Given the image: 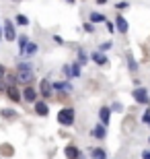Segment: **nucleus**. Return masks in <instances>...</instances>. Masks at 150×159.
Here are the masks:
<instances>
[{
    "mask_svg": "<svg viewBox=\"0 0 150 159\" xmlns=\"http://www.w3.org/2000/svg\"><path fill=\"white\" fill-rule=\"evenodd\" d=\"M103 2H107V0H97V4H103Z\"/></svg>",
    "mask_w": 150,
    "mask_h": 159,
    "instance_id": "obj_35",
    "label": "nucleus"
},
{
    "mask_svg": "<svg viewBox=\"0 0 150 159\" xmlns=\"http://www.w3.org/2000/svg\"><path fill=\"white\" fill-rule=\"evenodd\" d=\"M15 23H17V25H23V27H25V25H29V19L25 17V15H17Z\"/></svg>",
    "mask_w": 150,
    "mask_h": 159,
    "instance_id": "obj_22",
    "label": "nucleus"
},
{
    "mask_svg": "<svg viewBox=\"0 0 150 159\" xmlns=\"http://www.w3.org/2000/svg\"><path fill=\"white\" fill-rule=\"evenodd\" d=\"M142 122L146 124V126H150V110H146L144 116H142Z\"/></svg>",
    "mask_w": 150,
    "mask_h": 159,
    "instance_id": "obj_25",
    "label": "nucleus"
},
{
    "mask_svg": "<svg viewBox=\"0 0 150 159\" xmlns=\"http://www.w3.org/2000/svg\"><path fill=\"white\" fill-rule=\"evenodd\" d=\"M148 141H150V139H148Z\"/></svg>",
    "mask_w": 150,
    "mask_h": 159,
    "instance_id": "obj_37",
    "label": "nucleus"
},
{
    "mask_svg": "<svg viewBox=\"0 0 150 159\" xmlns=\"http://www.w3.org/2000/svg\"><path fill=\"white\" fill-rule=\"evenodd\" d=\"M142 159H150V149H146L144 153H142Z\"/></svg>",
    "mask_w": 150,
    "mask_h": 159,
    "instance_id": "obj_32",
    "label": "nucleus"
},
{
    "mask_svg": "<svg viewBox=\"0 0 150 159\" xmlns=\"http://www.w3.org/2000/svg\"><path fill=\"white\" fill-rule=\"evenodd\" d=\"M92 159H107V153L103 149H92Z\"/></svg>",
    "mask_w": 150,
    "mask_h": 159,
    "instance_id": "obj_21",
    "label": "nucleus"
},
{
    "mask_svg": "<svg viewBox=\"0 0 150 159\" xmlns=\"http://www.w3.org/2000/svg\"><path fill=\"white\" fill-rule=\"evenodd\" d=\"M2 35H4L6 41H15L17 39V29H15V23L6 19L4 25H2Z\"/></svg>",
    "mask_w": 150,
    "mask_h": 159,
    "instance_id": "obj_3",
    "label": "nucleus"
},
{
    "mask_svg": "<svg viewBox=\"0 0 150 159\" xmlns=\"http://www.w3.org/2000/svg\"><path fill=\"white\" fill-rule=\"evenodd\" d=\"M37 50H39V46L35 41H29L27 48H25V52H23V58H33L35 54H37Z\"/></svg>",
    "mask_w": 150,
    "mask_h": 159,
    "instance_id": "obj_13",
    "label": "nucleus"
},
{
    "mask_svg": "<svg viewBox=\"0 0 150 159\" xmlns=\"http://www.w3.org/2000/svg\"><path fill=\"white\" fill-rule=\"evenodd\" d=\"M84 31H88V33H92V31H95V27H92L91 21H88V23H84Z\"/></svg>",
    "mask_w": 150,
    "mask_h": 159,
    "instance_id": "obj_28",
    "label": "nucleus"
},
{
    "mask_svg": "<svg viewBox=\"0 0 150 159\" xmlns=\"http://www.w3.org/2000/svg\"><path fill=\"white\" fill-rule=\"evenodd\" d=\"M37 93H41L43 97H52V95H54L52 81H47V79H41V83H39V91H37Z\"/></svg>",
    "mask_w": 150,
    "mask_h": 159,
    "instance_id": "obj_6",
    "label": "nucleus"
},
{
    "mask_svg": "<svg viewBox=\"0 0 150 159\" xmlns=\"http://www.w3.org/2000/svg\"><path fill=\"white\" fill-rule=\"evenodd\" d=\"M111 48V41H105V43H101V46H99V50H101V52H105V50H109Z\"/></svg>",
    "mask_w": 150,
    "mask_h": 159,
    "instance_id": "obj_27",
    "label": "nucleus"
},
{
    "mask_svg": "<svg viewBox=\"0 0 150 159\" xmlns=\"http://www.w3.org/2000/svg\"><path fill=\"white\" fill-rule=\"evenodd\" d=\"M109 118H111L109 106H103L101 110H99V120H101V124H103V126H107V124H109Z\"/></svg>",
    "mask_w": 150,
    "mask_h": 159,
    "instance_id": "obj_11",
    "label": "nucleus"
},
{
    "mask_svg": "<svg viewBox=\"0 0 150 159\" xmlns=\"http://www.w3.org/2000/svg\"><path fill=\"white\" fill-rule=\"evenodd\" d=\"M127 6H130V4H127L126 0H121V2H117V4H115V8H117V11H123V8H127Z\"/></svg>",
    "mask_w": 150,
    "mask_h": 159,
    "instance_id": "obj_26",
    "label": "nucleus"
},
{
    "mask_svg": "<svg viewBox=\"0 0 150 159\" xmlns=\"http://www.w3.org/2000/svg\"><path fill=\"white\" fill-rule=\"evenodd\" d=\"M17 83H23V85H29L31 81L35 79L33 75V66L29 64V62H19L17 64Z\"/></svg>",
    "mask_w": 150,
    "mask_h": 159,
    "instance_id": "obj_1",
    "label": "nucleus"
},
{
    "mask_svg": "<svg viewBox=\"0 0 150 159\" xmlns=\"http://www.w3.org/2000/svg\"><path fill=\"white\" fill-rule=\"evenodd\" d=\"M35 114L41 116V118H45L47 114H49V106H47L45 101H35Z\"/></svg>",
    "mask_w": 150,
    "mask_h": 159,
    "instance_id": "obj_10",
    "label": "nucleus"
},
{
    "mask_svg": "<svg viewBox=\"0 0 150 159\" xmlns=\"http://www.w3.org/2000/svg\"><path fill=\"white\" fill-rule=\"evenodd\" d=\"M76 120V112L74 107H62L58 112V124L60 126H72Z\"/></svg>",
    "mask_w": 150,
    "mask_h": 159,
    "instance_id": "obj_2",
    "label": "nucleus"
},
{
    "mask_svg": "<svg viewBox=\"0 0 150 159\" xmlns=\"http://www.w3.org/2000/svg\"><path fill=\"white\" fill-rule=\"evenodd\" d=\"M92 136L97 139V141H105V136H107V126H103V124L99 122L95 128H92Z\"/></svg>",
    "mask_w": 150,
    "mask_h": 159,
    "instance_id": "obj_9",
    "label": "nucleus"
},
{
    "mask_svg": "<svg viewBox=\"0 0 150 159\" xmlns=\"http://www.w3.org/2000/svg\"><path fill=\"white\" fill-rule=\"evenodd\" d=\"M2 91H6V85H4V79H0V93Z\"/></svg>",
    "mask_w": 150,
    "mask_h": 159,
    "instance_id": "obj_31",
    "label": "nucleus"
},
{
    "mask_svg": "<svg viewBox=\"0 0 150 159\" xmlns=\"http://www.w3.org/2000/svg\"><path fill=\"white\" fill-rule=\"evenodd\" d=\"M126 60H127V68H130V72L136 75V72H138V62H136V58H134V54L127 52L126 54Z\"/></svg>",
    "mask_w": 150,
    "mask_h": 159,
    "instance_id": "obj_15",
    "label": "nucleus"
},
{
    "mask_svg": "<svg viewBox=\"0 0 150 159\" xmlns=\"http://www.w3.org/2000/svg\"><path fill=\"white\" fill-rule=\"evenodd\" d=\"M66 2H68V4H74V2H76V0H66Z\"/></svg>",
    "mask_w": 150,
    "mask_h": 159,
    "instance_id": "obj_34",
    "label": "nucleus"
},
{
    "mask_svg": "<svg viewBox=\"0 0 150 159\" xmlns=\"http://www.w3.org/2000/svg\"><path fill=\"white\" fill-rule=\"evenodd\" d=\"M111 112H121V110H123V103H119V101H115V103H113V106L109 107Z\"/></svg>",
    "mask_w": 150,
    "mask_h": 159,
    "instance_id": "obj_24",
    "label": "nucleus"
},
{
    "mask_svg": "<svg viewBox=\"0 0 150 159\" xmlns=\"http://www.w3.org/2000/svg\"><path fill=\"white\" fill-rule=\"evenodd\" d=\"M87 60H88L87 52H84V50H78V64H84Z\"/></svg>",
    "mask_w": 150,
    "mask_h": 159,
    "instance_id": "obj_23",
    "label": "nucleus"
},
{
    "mask_svg": "<svg viewBox=\"0 0 150 159\" xmlns=\"http://www.w3.org/2000/svg\"><path fill=\"white\" fill-rule=\"evenodd\" d=\"M37 89L31 87V85H25V89H21V99H25L27 103H35L37 101Z\"/></svg>",
    "mask_w": 150,
    "mask_h": 159,
    "instance_id": "obj_4",
    "label": "nucleus"
},
{
    "mask_svg": "<svg viewBox=\"0 0 150 159\" xmlns=\"http://www.w3.org/2000/svg\"><path fill=\"white\" fill-rule=\"evenodd\" d=\"M6 97L12 101V103H19L21 101V89L17 85H12V87H6Z\"/></svg>",
    "mask_w": 150,
    "mask_h": 159,
    "instance_id": "obj_7",
    "label": "nucleus"
},
{
    "mask_svg": "<svg viewBox=\"0 0 150 159\" xmlns=\"http://www.w3.org/2000/svg\"><path fill=\"white\" fill-rule=\"evenodd\" d=\"M105 25H107V29H109V31H115V27H113V25H111L109 21H105Z\"/></svg>",
    "mask_w": 150,
    "mask_h": 159,
    "instance_id": "obj_33",
    "label": "nucleus"
},
{
    "mask_svg": "<svg viewBox=\"0 0 150 159\" xmlns=\"http://www.w3.org/2000/svg\"><path fill=\"white\" fill-rule=\"evenodd\" d=\"M88 21H91V23H105L107 17L101 15V12H91V19H88Z\"/></svg>",
    "mask_w": 150,
    "mask_h": 159,
    "instance_id": "obj_18",
    "label": "nucleus"
},
{
    "mask_svg": "<svg viewBox=\"0 0 150 159\" xmlns=\"http://www.w3.org/2000/svg\"><path fill=\"white\" fill-rule=\"evenodd\" d=\"M54 41H56V43H60V46H62V43H64V39H62V37H60V35H54Z\"/></svg>",
    "mask_w": 150,
    "mask_h": 159,
    "instance_id": "obj_30",
    "label": "nucleus"
},
{
    "mask_svg": "<svg viewBox=\"0 0 150 159\" xmlns=\"http://www.w3.org/2000/svg\"><path fill=\"white\" fill-rule=\"evenodd\" d=\"M115 31H119L121 35L127 33V21L121 17V15H117V19H115Z\"/></svg>",
    "mask_w": 150,
    "mask_h": 159,
    "instance_id": "obj_12",
    "label": "nucleus"
},
{
    "mask_svg": "<svg viewBox=\"0 0 150 159\" xmlns=\"http://www.w3.org/2000/svg\"><path fill=\"white\" fill-rule=\"evenodd\" d=\"M0 41H2V27H0Z\"/></svg>",
    "mask_w": 150,
    "mask_h": 159,
    "instance_id": "obj_36",
    "label": "nucleus"
},
{
    "mask_svg": "<svg viewBox=\"0 0 150 159\" xmlns=\"http://www.w3.org/2000/svg\"><path fill=\"white\" fill-rule=\"evenodd\" d=\"M91 58H92V62H95V64H99V66H105V64H107V56H105L103 52L91 54Z\"/></svg>",
    "mask_w": 150,
    "mask_h": 159,
    "instance_id": "obj_16",
    "label": "nucleus"
},
{
    "mask_svg": "<svg viewBox=\"0 0 150 159\" xmlns=\"http://www.w3.org/2000/svg\"><path fill=\"white\" fill-rule=\"evenodd\" d=\"M17 41H19V54L23 56L25 48H27V43H29V37H27V35H21V37H17Z\"/></svg>",
    "mask_w": 150,
    "mask_h": 159,
    "instance_id": "obj_17",
    "label": "nucleus"
},
{
    "mask_svg": "<svg viewBox=\"0 0 150 159\" xmlns=\"http://www.w3.org/2000/svg\"><path fill=\"white\" fill-rule=\"evenodd\" d=\"M52 89H56V93H70L74 87L66 81H56V83H52Z\"/></svg>",
    "mask_w": 150,
    "mask_h": 159,
    "instance_id": "obj_8",
    "label": "nucleus"
},
{
    "mask_svg": "<svg viewBox=\"0 0 150 159\" xmlns=\"http://www.w3.org/2000/svg\"><path fill=\"white\" fill-rule=\"evenodd\" d=\"M64 153H66V159H80V151H78V147H74V145H68Z\"/></svg>",
    "mask_w": 150,
    "mask_h": 159,
    "instance_id": "obj_14",
    "label": "nucleus"
},
{
    "mask_svg": "<svg viewBox=\"0 0 150 159\" xmlns=\"http://www.w3.org/2000/svg\"><path fill=\"white\" fill-rule=\"evenodd\" d=\"M68 77H80V64H78V62H74V64H70Z\"/></svg>",
    "mask_w": 150,
    "mask_h": 159,
    "instance_id": "obj_20",
    "label": "nucleus"
},
{
    "mask_svg": "<svg viewBox=\"0 0 150 159\" xmlns=\"http://www.w3.org/2000/svg\"><path fill=\"white\" fill-rule=\"evenodd\" d=\"M0 116H2V118H6V120H15V118H19V114L15 112V110H0Z\"/></svg>",
    "mask_w": 150,
    "mask_h": 159,
    "instance_id": "obj_19",
    "label": "nucleus"
},
{
    "mask_svg": "<svg viewBox=\"0 0 150 159\" xmlns=\"http://www.w3.org/2000/svg\"><path fill=\"white\" fill-rule=\"evenodd\" d=\"M132 95H134V99L138 101V103H142V106H146V103L150 101V97H148V89H144V87L134 89V91H132Z\"/></svg>",
    "mask_w": 150,
    "mask_h": 159,
    "instance_id": "obj_5",
    "label": "nucleus"
},
{
    "mask_svg": "<svg viewBox=\"0 0 150 159\" xmlns=\"http://www.w3.org/2000/svg\"><path fill=\"white\" fill-rule=\"evenodd\" d=\"M4 75H6V66L0 64V79H4Z\"/></svg>",
    "mask_w": 150,
    "mask_h": 159,
    "instance_id": "obj_29",
    "label": "nucleus"
}]
</instances>
